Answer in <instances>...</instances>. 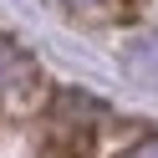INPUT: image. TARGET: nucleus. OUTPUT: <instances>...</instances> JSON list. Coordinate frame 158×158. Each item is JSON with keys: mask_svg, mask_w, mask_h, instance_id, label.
I'll return each mask as SVG.
<instances>
[{"mask_svg": "<svg viewBox=\"0 0 158 158\" xmlns=\"http://www.w3.org/2000/svg\"><path fill=\"white\" fill-rule=\"evenodd\" d=\"M123 158H158V138H143V143H133Z\"/></svg>", "mask_w": 158, "mask_h": 158, "instance_id": "nucleus-1", "label": "nucleus"}, {"mask_svg": "<svg viewBox=\"0 0 158 158\" xmlns=\"http://www.w3.org/2000/svg\"><path fill=\"white\" fill-rule=\"evenodd\" d=\"M72 5H97V0H72Z\"/></svg>", "mask_w": 158, "mask_h": 158, "instance_id": "nucleus-2", "label": "nucleus"}]
</instances>
